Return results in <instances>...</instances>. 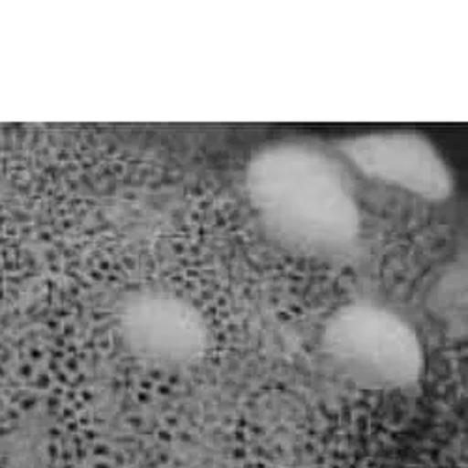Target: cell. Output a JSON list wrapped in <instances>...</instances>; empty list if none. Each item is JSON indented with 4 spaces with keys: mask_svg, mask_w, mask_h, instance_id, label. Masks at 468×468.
Returning a JSON list of instances; mask_svg holds the SVG:
<instances>
[{
    "mask_svg": "<svg viewBox=\"0 0 468 468\" xmlns=\"http://www.w3.org/2000/svg\"><path fill=\"white\" fill-rule=\"evenodd\" d=\"M257 218L287 251L305 259H339L360 239V207L341 165L305 143L259 150L246 171Z\"/></svg>",
    "mask_w": 468,
    "mask_h": 468,
    "instance_id": "obj_1",
    "label": "cell"
},
{
    "mask_svg": "<svg viewBox=\"0 0 468 468\" xmlns=\"http://www.w3.org/2000/svg\"><path fill=\"white\" fill-rule=\"evenodd\" d=\"M319 346L337 377L366 392H403L418 386L425 371L416 328L396 309L371 300L337 307L321 330Z\"/></svg>",
    "mask_w": 468,
    "mask_h": 468,
    "instance_id": "obj_2",
    "label": "cell"
},
{
    "mask_svg": "<svg viewBox=\"0 0 468 468\" xmlns=\"http://www.w3.org/2000/svg\"><path fill=\"white\" fill-rule=\"evenodd\" d=\"M116 330L137 360L160 369H187L203 362L210 348V326L186 298L143 289L116 309Z\"/></svg>",
    "mask_w": 468,
    "mask_h": 468,
    "instance_id": "obj_3",
    "label": "cell"
},
{
    "mask_svg": "<svg viewBox=\"0 0 468 468\" xmlns=\"http://www.w3.org/2000/svg\"><path fill=\"white\" fill-rule=\"evenodd\" d=\"M341 152L371 180L414 193L425 201H444L453 178L437 148L425 137L407 132L371 133L341 143Z\"/></svg>",
    "mask_w": 468,
    "mask_h": 468,
    "instance_id": "obj_4",
    "label": "cell"
}]
</instances>
